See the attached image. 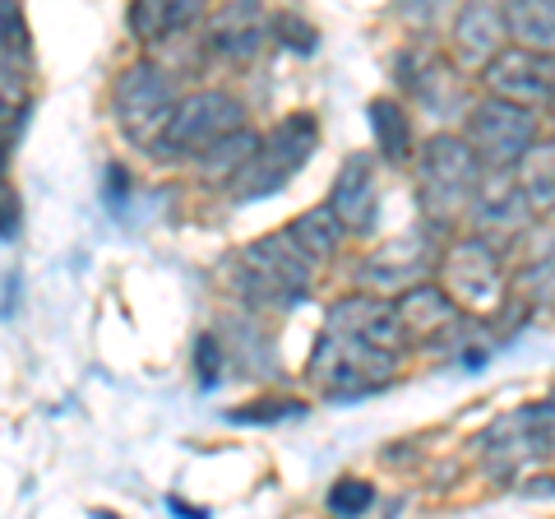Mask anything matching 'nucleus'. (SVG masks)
<instances>
[{
  "label": "nucleus",
  "instance_id": "19",
  "mask_svg": "<svg viewBox=\"0 0 555 519\" xmlns=\"http://www.w3.org/2000/svg\"><path fill=\"white\" fill-rule=\"evenodd\" d=\"M195 20H204V5H195V0H181V5L144 0V5L130 10V28H134L144 42H158V38H167V33H177V28L195 24Z\"/></svg>",
  "mask_w": 555,
  "mask_h": 519
},
{
  "label": "nucleus",
  "instance_id": "15",
  "mask_svg": "<svg viewBox=\"0 0 555 519\" xmlns=\"http://www.w3.org/2000/svg\"><path fill=\"white\" fill-rule=\"evenodd\" d=\"M208 47L228 61H250L264 47V14L255 5H228L208 20Z\"/></svg>",
  "mask_w": 555,
  "mask_h": 519
},
{
  "label": "nucleus",
  "instance_id": "24",
  "mask_svg": "<svg viewBox=\"0 0 555 519\" xmlns=\"http://www.w3.org/2000/svg\"><path fill=\"white\" fill-rule=\"evenodd\" d=\"M0 56H24V14L0 5Z\"/></svg>",
  "mask_w": 555,
  "mask_h": 519
},
{
  "label": "nucleus",
  "instance_id": "29",
  "mask_svg": "<svg viewBox=\"0 0 555 519\" xmlns=\"http://www.w3.org/2000/svg\"><path fill=\"white\" fill-rule=\"evenodd\" d=\"M0 167H5V159H0ZM0 181H5V177H0Z\"/></svg>",
  "mask_w": 555,
  "mask_h": 519
},
{
  "label": "nucleus",
  "instance_id": "11",
  "mask_svg": "<svg viewBox=\"0 0 555 519\" xmlns=\"http://www.w3.org/2000/svg\"><path fill=\"white\" fill-rule=\"evenodd\" d=\"M324 330L347 334V339L366 343V349H379V353H398V349L408 343L403 330H398L393 302L371 298V292H361V298H343L334 311H328Z\"/></svg>",
  "mask_w": 555,
  "mask_h": 519
},
{
  "label": "nucleus",
  "instance_id": "27",
  "mask_svg": "<svg viewBox=\"0 0 555 519\" xmlns=\"http://www.w3.org/2000/svg\"><path fill=\"white\" fill-rule=\"evenodd\" d=\"M546 84H551V98H546V107L555 112V56L546 61Z\"/></svg>",
  "mask_w": 555,
  "mask_h": 519
},
{
  "label": "nucleus",
  "instance_id": "16",
  "mask_svg": "<svg viewBox=\"0 0 555 519\" xmlns=\"http://www.w3.org/2000/svg\"><path fill=\"white\" fill-rule=\"evenodd\" d=\"M528 218V204L518 195V181L514 172H486L481 190L473 200V223L481 232H495V228H518Z\"/></svg>",
  "mask_w": 555,
  "mask_h": 519
},
{
  "label": "nucleus",
  "instance_id": "17",
  "mask_svg": "<svg viewBox=\"0 0 555 519\" xmlns=\"http://www.w3.org/2000/svg\"><path fill=\"white\" fill-rule=\"evenodd\" d=\"M500 14H505V33L514 38V47L546 61L555 56V0H514Z\"/></svg>",
  "mask_w": 555,
  "mask_h": 519
},
{
  "label": "nucleus",
  "instance_id": "12",
  "mask_svg": "<svg viewBox=\"0 0 555 519\" xmlns=\"http://www.w3.org/2000/svg\"><path fill=\"white\" fill-rule=\"evenodd\" d=\"M481 450H486L491 473H500V478L518 473L532 459H546V445H542V431L532 422V408H518L509 418L491 422V431L481 436Z\"/></svg>",
  "mask_w": 555,
  "mask_h": 519
},
{
  "label": "nucleus",
  "instance_id": "13",
  "mask_svg": "<svg viewBox=\"0 0 555 519\" xmlns=\"http://www.w3.org/2000/svg\"><path fill=\"white\" fill-rule=\"evenodd\" d=\"M393 316H398V330H403L408 343L444 339V334L463 320V316H459V306L449 302L436 283H416V288H408V292H398Z\"/></svg>",
  "mask_w": 555,
  "mask_h": 519
},
{
  "label": "nucleus",
  "instance_id": "10",
  "mask_svg": "<svg viewBox=\"0 0 555 519\" xmlns=\"http://www.w3.org/2000/svg\"><path fill=\"white\" fill-rule=\"evenodd\" d=\"M328 210L343 223V232H357L366 237L379 228V181H375V159L366 153H352L343 163L338 181H334V195H328Z\"/></svg>",
  "mask_w": 555,
  "mask_h": 519
},
{
  "label": "nucleus",
  "instance_id": "28",
  "mask_svg": "<svg viewBox=\"0 0 555 519\" xmlns=\"http://www.w3.org/2000/svg\"><path fill=\"white\" fill-rule=\"evenodd\" d=\"M98 519H116V515H107V510H98Z\"/></svg>",
  "mask_w": 555,
  "mask_h": 519
},
{
  "label": "nucleus",
  "instance_id": "21",
  "mask_svg": "<svg viewBox=\"0 0 555 519\" xmlns=\"http://www.w3.org/2000/svg\"><path fill=\"white\" fill-rule=\"evenodd\" d=\"M371 126H375V144H379V153H385L389 163H403L412 153V121H408V112L398 107V102L375 98L371 102Z\"/></svg>",
  "mask_w": 555,
  "mask_h": 519
},
{
  "label": "nucleus",
  "instance_id": "20",
  "mask_svg": "<svg viewBox=\"0 0 555 519\" xmlns=\"http://www.w3.org/2000/svg\"><path fill=\"white\" fill-rule=\"evenodd\" d=\"M292 241H297V246L310 255V260H328L334 255L338 246H343V223L334 218V210H328V204H320V210H306L301 218H292Z\"/></svg>",
  "mask_w": 555,
  "mask_h": 519
},
{
  "label": "nucleus",
  "instance_id": "4",
  "mask_svg": "<svg viewBox=\"0 0 555 519\" xmlns=\"http://www.w3.org/2000/svg\"><path fill=\"white\" fill-rule=\"evenodd\" d=\"M440 292L459 306V316H500L509 302L505 260L486 237H463L440 255Z\"/></svg>",
  "mask_w": 555,
  "mask_h": 519
},
{
  "label": "nucleus",
  "instance_id": "18",
  "mask_svg": "<svg viewBox=\"0 0 555 519\" xmlns=\"http://www.w3.org/2000/svg\"><path fill=\"white\" fill-rule=\"evenodd\" d=\"M518 195H524L528 214H551L555 210V135L551 140H537L528 149V159L514 167Z\"/></svg>",
  "mask_w": 555,
  "mask_h": 519
},
{
  "label": "nucleus",
  "instance_id": "25",
  "mask_svg": "<svg viewBox=\"0 0 555 519\" xmlns=\"http://www.w3.org/2000/svg\"><path fill=\"white\" fill-rule=\"evenodd\" d=\"M532 422H537V431H542V445H546V455H555V390L546 394L542 404L532 408Z\"/></svg>",
  "mask_w": 555,
  "mask_h": 519
},
{
  "label": "nucleus",
  "instance_id": "9",
  "mask_svg": "<svg viewBox=\"0 0 555 519\" xmlns=\"http://www.w3.org/2000/svg\"><path fill=\"white\" fill-rule=\"evenodd\" d=\"M486 79V98H500V102H514V107H546L551 98V84H546V56H532L524 47H505L500 56L481 71Z\"/></svg>",
  "mask_w": 555,
  "mask_h": 519
},
{
  "label": "nucleus",
  "instance_id": "2",
  "mask_svg": "<svg viewBox=\"0 0 555 519\" xmlns=\"http://www.w3.org/2000/svg\"><path fill=\"white\" fill-rule=\"evenodd\" d=\"M236 292L255 306H297L310 292V274H315V260H310L292 232H273L250 241L246 251L236 255Z\"/></svg>",
  "mask_w": 555,
  "mask_h": 519
},
{
  "label": "nucleus",
  "instance_id": "6",
  "mask_svg": "<svg viewBox=\"0 0 555 519\" xmlns=\"http://www.w3.org/2000/svg\"><path fill=\"white\" fill-rule=\"evenodd\" d=\"M177 102H181L177 84H171V75L158 61H134L112 84L116 126L126 130V140L144 144V149H158L167 121H171V112H177Z\"/></svg>",
  "mask_w": 555,
  "mask_h": 519
},
{
  "label": "nucleus",
  "instance_id": "7",
  "mask_svg": "<svg viewBox=\"0 0 555 519\" xmlns=\"http://www.w3.org/2000/svg\"><path fill=\"white\" fill-rule=\"evenodd\" d=\"M463 140L477 153L481 172H514L542 135H537V112L514 107V102H500V98H481L473 116H467Z\"/></svg>",
  "mask_w": 555,
  "mask_h": 519
},
{
  "label": "nucleus",
  "instance_id": "1",
  "mask_svg": "<svg viewBox=\"0 0 555 519\" xmlns=\"http://www.w3.org/2000/svg\"><path fill=\"white\" fill-rule=\"evenodd\" d=\"M481 177L486 172L463 135L440 130L416 153V190H422V210L436 228H454L463 214H473Z\"/></svg>",
  "mask_w": 555,
  "mask_h": 519
},
{
  "label": "nucleus",
  "instance_id": "14",
  "mask_svg": "<svg viewBox=\"0 0 555 519\" xmlns=\"http://www.w3.org/2000/svg\"><path fill=\"white\" fill-rule=\"evenodd\" d=\"M505 14L495 5H463V14L454 20V61L463 71H486L505 51Z\"/></svg>",
  "mask_w": 555,
  "mask_h": 519
},
{
  "label": "nucleus",
  "instance_id": "23",
  "mask_svg": "<svg viewBox=\"0 0 555 519\" xmlns=\"http://www.w3.org/2000/svg\"><path fill=\"white\" fill-rule=\"evenodd\" d=\"M371 488H366V482H352V478H347V482H338V488L334 492H328V506H334L338 515H361V510H366L371 506Z\"/></svg>",
  "mask_w": 555,
  "mask_h": 519
},
{
  "label": "nucleus",
  "instance_id": "5",
  "mask_svg": "<svg viewBox=\"0 0 555 519\" xmlns=\"http://www.w3.org/2000/svg\"><path fill=\"white\" fill-rule=\"evenodd\" d=\"M315 144H320V121L310 112H292L283 126H273L264 140L255 144L246 167L232 177V195L236 200H259V195L283 190L306 167V159L315 153Z\"/></svg>",
  "mask_w": 555,
  "mask_h": 519
},
{
  "label": "nucleus",
  "instance_id": "22",
  "mask_svg": "<svg viewBox=\"0 0 555 519\" xmlns=\"http://www.w3.org/2000/svg\"><path fill=\"white\" fill-rule=\"evenodd\" d=\"M24 56H0V130L20 126V112L28 102V79H24Z\"/></svg>",
  "mask_w": 555,
  "mask_h": 519
},
{
  "label": "nucleus",
  "instance_id": "26",
  "mask_svg": "<svg viewBox=\"0 0 555 519\" xmlns=\"http://www.w3.org/2000/svg\"><path fill=\"white\" fill-rule=\"evenodd\" d=\"M199 380H204V385H214V380H218V339L214 334L199 339Z\"/></svg>",
  "mask_w": 555,
  "mask_h": 519
},
{
  "label": "nucleus",
  "instance_id": "8",
  "mask_svg": "<svg viewBox=\"0 0 555 519\" xmlns=\"http://www.w3.org/2000/svg\"><path fill=\"white\" fill-rule=\"evenodd\" d=\"M398 367V353H379L366 343L324 330L315 353H310V380L324 385L328 394H366L375 385H385Z\"/></svg>",
  "mask_w": 555,
  "mask_h": 519
},
{
  "label": "nucleus",
  "instance_id": "3",
  "mask_svg": "<svg viewBox=\"0 0 555 519\" xmlns=\"http://www.w3.org/2000/svg\"><path fill=\"white\" fill-rule=\"evenodd\" d=\"M246 130V107L222 93V89H199L177 102V112H171L163 140H158V153L163 159H199L208 163L214 153L236 140V135Z\"/></svg>",
  "mask_w": 555,
  "mask_h": 519
}]
</instances>
